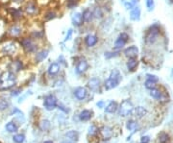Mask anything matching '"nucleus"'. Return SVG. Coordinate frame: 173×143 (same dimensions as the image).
I'll return each mask as SVG.
<instances>
[{
  "mask_svg": "<svg viewBox=\"0 0 173 143\" xmlns=\"http://www.w3.org/2000/svg\"><path fill=\"white\" fill-rule=\"evenodd\" d=\"M19 43L18 40H13V38H8L1 45H0V53L6 57H12L16 54L19 50Z\"/></svg>",
  "mask_w": 173,
  "mask_h": 143,
  "instance_id": "nucleus-3",
  "label": "nucleus"
},
{
  "mask_svg": "<svg viewBox=\"0 0 173 143\" xmlns=\"http://www.w3.org/2000/svg\"><path fill=\"white\" fill-rule=\"evenodd\" d=\"M122 80V76L117 69H113L110 73V76L104 83V87L107 90H111L118 86Z\"/></svg>",
  "mask_w": 173,
  "mask_h": 143,
  "instance_id": "nucleus-5",
  "label": "nucleus"
},
{
  "mask_svg": "<svg viewBox=\"0 0 173 143\" xmlns=\"http://www.w3.org/2000/svg\"><path fill=\"white\" fill-rule=\"evenodd\" d=\"M26 1V0H11V2L16 3V4H22Z\"/></svg>",
  "mask_w": 173,
  "mask_h": 143,
  "instance_id": "nucleus-47",
  "label": "nucleus"
},
{
  "mask_svg": "<svg viewBox=\"0 0 173 143\" xmlns=\"http://www.w3.org/2000/svg\"><path fill=\"white\" fill-rule=\"evenodd\" d=\"M149 141H150V137L147 136L141 137V143H148Z\"/></svg>",
  "mask_w": 173,
  "mask_h": 143,
  "instance_id": "nucleus-46",
  "label": "nucleus"
},
{
  "mask_svg": "<svg viewBox=\"0 0 173 143\" xmlns=\"http://www.w3.org/2000/svg\"><path fill=\"white\" fill-rule=\"evenodd\" d=\"M159 141L160 143H167L169 141V136L165 133H162L159 136Z\"/></svg>",
  "mask_w": 173,
  "mask_h": 143,
  "instance_id": "nucleus-36",
  "label": "nucleus"
},
{
  "mask_svg": "<svg viewBox=\"0 0 173 143\" xmlns=\"http://www.w3.org/2000/svg\"><path fill=\"white\" fill-rule=\"evenodd\" d=\"M146 78H147V80H149V81H151V82H153V83H155V84L159 82V78H158V76L153 75V74H146Z\"/></svg>",
  "mask_w": 173,
  "mask_h": 143,
  "instance_id": "nucleus-40",
  "label": "nucleus"
},
{
  "mask_svg": "<svg viewBox=\"0 0 173 143\" xmlns=\"http://www.w3.org/2000/svg\"><path fill=\"white\" fill-rule=\"evenodd\" d=\"M18 41L20 48L23 50L25 54L34 55L39 49L38 42L33 40V38L29 36H23L20 38H18Z\"/></svg>",
  "mask_w": 173,
  "mask_h": 143,
  "instance_id": "nucleus-1",
  "label": "nucleus"
},
{
  "mask_svg": "<svg viewBox=\"0 0 173 143\" xmlns=\"http://www.w3.org/2000/svg\"><path fill=\"white\" fill-rule=\"evenodd\" d=\"M92 117V111L89 110H83L79 114V118L81 121H89Z\"/></svg>",
  "mask_w": 173,
  "mask_h": 143,
  "instance_id": "nucleus-30",
  "label": "nucleus"
},
{
  "mask_svg": "<svg viewBox=\"0 0 173 143\" xmlns=\"http://www.w3.org/2000/svg\"><path fill=\"white\" fill-rule=\"evenodd\" d=\"M49 128H50V122L48 120H43L41 123V129L43 131H46Z\"/></svg>",
  "mask_w": 173,
  "mask_h": 143,
  "instance_id": "nucleus-41",
  "label": "nucleus"
},
{
  "mask_svg": "<svg viewBox=\"0 0 173 143\" xmlns=\"http://www.w3.org/2000/svg\"><path fill=\"white\" fill-rule=\"evenodd\" d=\"M23 68H24V63H23L22 60L19 58L14 59L10 63V71L14 72V73H17V72L22 70Z\"/></svg>",
  "mask_w": 173,
  "mask_h": 143,
  "instance_id": "nucleus-18",
  "label": "nucleus"
},
{
  "mask_svg": "<svg viewBox=\"0 0 173 143\" xmlns=\"http://www.w3.org/2000/svg\"><path fill=\"white\" fill-rule=\"evenodd\" d=\"M65 1H72V2H77V3H79L81 0H65Z\"/></svg>",
  "mask_w": 173,
  "mask_h": 143,
  "instance_id": "nucleus-50",
  "label": "nucleus"
},
{
  "mask_svg": "<svg viewBox=\"0 0 173 143\" xmlns=\"http://www.w3.org/2000/svg\"><path fill=\"white\" fill-rule=\"evenodd\" d=\"M133 109H134V106H133L132 102L130 100L126 99V100H123L120 105L118 106L117 111H118L119 115L122 116V117H125V116L131 114Z\"/></svg>",
  "mask_w": 173,
  "mask_h": 143,
  "instance_id": "nucleus-9",
  "label": "nucleus"
},
{
  "mask_svg": "<svg viewBox=\"0 0 173 143\" xmlns=\"http://www.w3.org/2000/svg\"><path fill=\"white\" fill-rule=\"evenodd\" d=\"M149 94H150V96H151L152 98H154V99H161V97H162V91H161L160 89L156 88V87L150 89Z\"/></svg>",
  "mask_w": 173,
  "mask_h": 143,
  "instance_id": "nucleus-32",
  "label": "nucleus"
},
{
  "mask_svg": "<svg viewBox=\"0 0 173 143\" xmlns=\"http://www.w3.org/2000/svg\"><path fill=\"white\" fill-rule=\"evenodd\" d=\"M20 93H21V88H19V87H14V89H13L12 92H11V96L16 97V96L19 95Z\"/></svg>",
  "mask_w": 173,
  "mask_h": 143,
  "instance_id": "nucleus-44",
  "label": "nucleus"
},
{
  "mask_svg": "<svg viewBox=\"0 0 173 143\" xmlns=\"http://www.w3.org/2000/svg\"><path fill=\"white\" fill-rule=\"evenodd\" d=\"M10 106V103L6 98L1 97L0 98V111H5L9 108Z\"/></svg>",
  "mask_w": 173,
  "mask_h": 143,
  "instance_id": "nucleus-34",
  "label": "nucleus"
},
{
  "mask_svg": "<svg viewBox=\"0 0 173 143\" xmlns=\"http://www.w3.org/2000/svg\"><path fill=\"white\" fill-rule=\"evenodd\" d=\"M89 62L86 58L84 57H81L79 58L77 61H76V64H75V72L78 74V75H81V74H84L88 69H89Z\"/></svg>",
  "mask_w": 173,
  "mask_h": 143,
  "instance_id": "nucleus-11",
  "label": "nucleus"
},
{
  "mask_svg": "<svg viewBox=\"0 0 173 143\" xmlns=\"http://www.w3.org/2000/svg\"><path fill=\"white\" fill-rule=\"evenodd\" d=\"M118 109V104L115 101H111L107 106L105 108V112L107 113H114L115 111H117Z\"/></svg>",
  "mask_w": 173,
  "mask_h": 143,
  "instance_id": "nucleus-29",
  "label": "nucleus"
},
{
  "mask_svg": "<svg viewBox=\"0 0 173 143\" xmlns=\"http://www.w3.org/2000/svg\"><path fill=\"white\" fill-rule=\"evenodd\" d=\"M72 36H73V30H72V29L70 28V29H69V30H68V33H66V35H65V37H64V42H65L69 41L70 38L72 37Z\"/></svg>",
  "mask_w": 173,
  "mask_h": 143,
  "instance_id": "nucleus-45",
  "label": "nucleus"
},
{
  "mask_svg": "<svg viewBox=\"0 0 173 143\" xmlns=\"http://www.w3.org/2000/svg\"><path fill=\"white\" fill-rule=\"evenodd\" d=\"M84 45L87 48H94L95 47L99 42V37L96 34L89 33L84 37Z\"/></svg>",
  "mask_w": 173,
  "mask_h": 143,
  "instance_id": "nucleus-10",
  "label": "nucleus"
},
{
  "mask_svg": "<svg viewBox=\"0 0 173 143\" xmlns=\"http://www.w3.org/2000/svg\"><path fill=\"white\" fill-rule=\"evenodd\" d=\"M144 86L147 89H152V88L156 87V84L151 82V81H149V80H146L145 83H144Z\"/></svg>",
  "mask_w": 173,
  "mask_h": 143,
  "instance_id": "nucleus-43",
  "label": "nucleus"
},
{
  "mask_svg": "<svg viewBox=\"0 0 173 143\" xmlns=\"http://www.w3.org/2000/svg\"><path fill=\"white\" fill-rule=\"evenodd\" d=\"M138 66H139V61L137 58L128 59V61L126 62V67H127L128 71H135L137 69Z\"/></svg>",
  "mask_w": 173,
  "mask_h": 143,
  "instance_id": "nucleus-27",
  "label": "nucleus"
},
{
  "mask_svg": "<svg viewBox=\"0 0 173 143\" xmlns=\"http://www.w3.org/2000/svg\"><path fill=\"white\" fill-rule=\"evenodd\" d=\"M170 1H171V2H172V3H173V0H170Z\"/></svg>",
  "mask_w": 173,
  "mask_h": 143,
  "instance_id": "nucleus-53",
  "label": "nucleus"
},
{
  "mask_svg": "<svg viewBox=\"0 0 173 143\" xmlns=\"http://www.w3.org/2000/svg\"><path fill=\"white\" fill-rule=\"evenodd\" d=\"M78 4H79V3H77V2H72V1H65V7L68 8V9H69V10H72V9L76 8V7L78 6Z\"/></svg>",
  "mask_w": 173,
  "mask_h": 143,
  "instance_id": "nucleus-42",
  "label": "nucleus"
},
{
  "mask_svg": "<svg viewBox=\"0 0 173 143\" xmlns=\"http://www.w3.org/2000/svg\"><path fill=\"white\" fill-rule=\"evenodd\" d=\"M89 136H95L97 133H98V129L94 126V125H91L89 128Z\"/></svg>",
  "mask_w": 173,
  "mask_h": 143,
  "instance_id": "nucleus-39",
  "label": "nucleus"
},
{
  "mask_svg": "<svg viewBox=\"0 0 173 143\" xmlns=\"http://www.w3.org/2000/svg\"><path fill=\"white\" fill-rule=\"evenodd\" d=\"M87 86L88 88L92 92H95V93H100V87H101V81L99 78H91L89 79L87 83Z\"/></svg>",
  "mask_w": 173,
  "mask_h": 143,
  "instance_id": "nucleus-14",
  "label": "nucleus"
},
{
  "mask_svg": "<svg viewBox=\"0 0 173 143\" xmlns=\"http://www.w3.org/2000/svg\"><path fill=\"white\" fill-rule=\"evenodd\" d=\"M103 106H104V102L103 101H100V102L97 103V107L98 108H103Z\"/></svg>",
  "mask_w": 173,
  "mask_h": 143,
  "instance_id": "nucleus-48",
  "label": "nucleus"
},
{
  "mask_svg": "<svg viewBox=\"0 0 173 143\" xmlns=\"http://www.w3.org/2000/svg\"><path fill=\"white\" fill-rule=\"evenodd\" d=\"M43 143H54V142L51 141V140H47V141H44Z\"/></svg>",
  "mask_w": 173,
  "mask_h": 143,
  "instance_id": "nucleus-51",
  "label": "nucleus"
},
{
  "mask_svg": "<svg viewBox=\"0 0 173 143\" xmlns=\"http://www.w3.org/2000/svg\"><path fill=\"white\" fill-rule=\"evenodd\" d=\"M22 9L25 17H37L42 12V7L37 3L36 0H26Z\"/></svg>",
  "mask_w": 173,
  "mask_h": 143,
  "instance_id": "nucleus-4",
  "label": "nucleus"
},
{
  "mask_svg": "<svg viewBox=\"0 0 173 143\" xmlns=\"http://www.w3.org/2000/svg\"><path fill=\"white\" fill-rule=\"evenodd\" d=\"M71 23L75 28H81L85 25L83 17H82V12H75L74 14L71 16Z\"/></svg>",
  "mask_w": 173,
  "mask_h": 143,
  "instance_id": "nucleus-16",
  "label": "nucleus"
},
{
  "mask_svg": "<svg viewBox=\"0 0 173 143\" xmlns=\"http://www.w3.org/2000/svg\"><path fill=\"white\" fill-rule=\"evenodd\" d=\"M121 51H118V50H111V51H107L104 53V56L106 59H113V58H115V57H118L119 54H120Z\"/></svg>",
  "mask_w": 173,
  "mask_h": 143,
  "instance_id": "nucleus-31",
  "label": "nucleus"
},
{
  "mask_svg": "<svg viewBox=\"0 0 173 143\" xmlns=\"http://www.w3.org/2000/svg\"><path fill=\"white\" fill-rule=\"evenodd\" d=\"M160 33H161V30H160V27L158 25L154 24L151 27L147 30L144 37V41L146 44H154L160 37Z\"/></svg>",
  "mask_w": 173,
  "mask_h": 143,
  "instance_id": "nucleus-7",
  "label": "nucleus"
},
{
  "mask_svg": "<svg viewBox=\"0 0 173 143\" xmlns=\"http://www.w3.org/2000/svg\"><path fill=\"white\" fill-rule=\"evenodd\" d=\"M13 140H14L16 143H23L25 140V136L22 134H18L13 136Z\"/></svg>",
  "mask_w": 173,
  "mask_h": 143,
  "instance_id": "nucleus-35",
  "label": "nucleus"
},
{
  "mask_svg": "<svg viewBox=\"0 0 173 143\" xmlns=\"http://www.w3.org/2000/svg\"><path fill=\"white\" fill-rule=\"evenodd\" d=\"M79 135L76 131H69L64 135V143H76L78 140Z\"/></svg>",
  "mask_w": 173,
  "mask_h": 143,
  "instance_id": "nucleus-23",
  "label": "nucleus"
},
{
  "mask_svg": "<svg viewBox=\"0 0 173 143\" xmlns=\"http://www.w3.org/2000/svg\"><path fill=\"white\" fill-rule=\"evenodd\" d=\"M171 76L173 77V69H172V71H171Z\"/></svg>",
  "mask_w": 173,
  "mask_h": 143,
  "instance_id": "nucleus-52",
  "label": "nucleus"
},
{
  "mask_svg": "<svg viewBox=\"0 0 173 143\" xmlns=\"http://www.w3.org/2000/svg\"><path fill=\"white\" fill-rule=\"evenodd\" d=\"M100 133H101L104 139H110L113 136V130L110 127H107V126H104L100 130Z\"/></svg>",
  "mask_w": 173,
  "mask_h": 143,
  "instance_id": "nucleus-28",
  "label": "nucleus"
},
{
  "mask_svg": "<svg viewBox=\"0 0 173 143\" xmlns=\"http://www.w3.org/2000/svg\"><path fill=\"white\" fill-rule=\"evenodd\" d=\"M145 5H146V8H147V10L149 12H151L154 9L155 1H154V0H145Z\"/></svg>",
  "mask_w": 173,
  "mask_h": 143,
  "instance_id": "nucleus-38",
  "label": "nucleus"
},
{
  "mask_svg": "<svg viewBox=\"0 0 173 143\" xmlns=\"http://www.w3.org/2000/svg\"><path fill=\"white\" fill-rule=\"evenodd\" d=\"M137 128H138L137 122H135L134 120H129L127 122V129L130 130V131H135Z\"/></svg>",
  "mask_w": 173,
  "mask_h": 143,
  "instance_id": "nucleus-37",
  "label": "nucleus"
},
{
  "mask_svg": "<svg viewBox=\"0 0 173 143\" xmlns=\"http://www.w3.org/2000/svg\"><path fill=\"white\" fill-rule=\"evenodd\" d=\"M147 113V111H146L143 107H137V108H134L131 112L132 115H134L136 118L140 119V118H142L143 116Z\"/></svg>",
  "mask_w": 173,
  "mask_h": 143,
  "instance_id": "nucleus-26",
  "label": "nucleus"
},
{
  "mask_svg": "<svg viewBox=\"0 0 173 143\" xmlns=\"http://www.w3.org/2000/svg\"><path fill=\"white\" fill-rule=\"evenodd\" d=\"M9 14L12 17V18L14 19L15 22H19L20 20L24 19V17H25L24 12H23V9L21 7L10 8L9 9Z\"/></svg>",
  "mask_w": 173,
  "mask_h": 143,
  "instance_id": "nucleus-13",
  "label": "nucleus"
},
{
  "mask_svg": "<svg viewBox=\"0 0 173 143\" xmlns=\"http://www.w3.org/2000/svg\"><path fill=\"white\" fill-rule=\"evenodd\" d=\"M7 35L10 38L13 40H18L24 36V28L20 22H14L9 26L7 30Z\"/></svg>",
  "mask_w": 173,
  "mask_h": 143,
  "instance_id": "nucleus-6",
  "label": "nucleus"
},
{
  "mask_svg": "<svg viewBox=\"0 0 173 143\" xmlns=\"http://www.w3.org/2000/svg\"><path fill=\"white\" fill-rule=\"evenodd\" d=\"M5 128L9 133H16L18 131V126L14 122H8Z\"/></svg>",
  "mask_w": 173,
  "mask_h": 143,
  "instance_id": "nucleus-33",
  "label": "nucleus"
},
{
  "mask_svg": "<svg viewBox=\"0 0 173 143\" xmlns=\"http://www.w3.org/2000/svg\"><path fill=\"white\" fill-rule=\"evenodd\" d=\"M139 54H140V50L136 45H130L123 50V55L128 59L138 58Z\"/></svg>",
  "mask_w": 173,
  "mask_h": 143,
  "instance_id": "nucleus-17",
  "label": "nucleus"
},
{
  "mask_svg": "<svg viewBox=\"0 0 173 143\" xmlns=\"http://www.w3.org/2000/svg\"><path fill=\"white\" fill-rule=\"evenodd\" d=\"M82 17L85 24H91L94 20V12H92V9L90 8H85L82 12Z\"/></svg>",
  "mask_w": 173,
  "mask_h": 143,
  "instance_id": "nucleus-19",
  "label": "nucleus"
},
{
  "mask_svg": "<svg viewBox=\"0 0 173 143\" xmlns=\"http://www.w3.org/2000/svg\"><path fill=\"white\" fill-rule=\"evenodd\" d=\"M50 53V50L47 48H42V49H38L36 53L34 54V61L36 63H41L43 62L44 60L47 59L48 55Z\"/></svg>",
  "mask_w": 173,
  "mask_h": 143,
  "instance_id": "nucleus-15",
  "label": "nucleus"
},
{
  "mask_svg": "<svg viewBox=\"0 0 173 143\" xmlns=\"http://www.w3.org/2000/svg\"><path fill=\"white\" fill-rule=\"evenodd\" d=\"M62 69V66L57 62H53L49 64V67L47 68V73L49 76H56Z\"/></svg>",
  "mask_w": 173,
  "mask_h": 143,
  "instance_id": "nucleus-21",
  "label": "nucleus"
},
{
  "mask_svg": "<svg viewBox=\"0 0 173 143\" xmlns=\"http://www.w3.org/2000/svg\"><path fill=\"white\" fill-rule=\"evenodd\" d=\"M130 40V37L127 33L122 32L120 33L117 37L115 38V41L114 42V50H118V51H121V49L128 43Z\"/></svg>",
  "mask_w": 173,
  "mask_h": 143,
  "instance_id": "nucleus-8",
  "label": "nucleus"
},
{
  "mask_svg": "<svg viewBox=\"0 0 173 143\" xmlns=\"http://www.w3.org/2000/svg\"><path fill=\"white\" fill-rule=\"evenodd\" d=\"M18 82L16 73L10 70L3 71L0 74V90H8L15 87Z\"/></svg>",
  "mask_w": 173,
  "mask_h": 143,
  "instance_id": "nucleus-2",
  "label": "nucleus"
},
{
  "mask_svg": "<svg viewBox=\"0 0 173 143\" xmlns=\"http://www.w3.org/2000/svg\"><path fill=\"white\" fill-rule=\"evenodd\" d=\"M57 17H58L57 12L54 9H49V10L44 12V14H43V21H45V22L52 21V20L56 19Z\"/></svg>",
  "mask_w": 173,
  "mask_h": 143,
  "instance_id": "nucleus-24",
  "label": "nucleus"
},
{
  "mask_svg": "<svg viewBox=\"0 0 173 143\" xmlns=\"http://www.w3.org/2000/svg\"><path fill=\"white\" fill-rule=\"evenodd\" d=\"M43 106L47 111H53L58 107V99L55 95L49 94L43 100Z\"/></svg>",
  "mask_w": 173,
  "mask_h": 143,
  "instance_id": "nucleus-12",
  "label": "nucleus"
},
{
  "mask_svg": "<svg viewBox=\"0 0 173 143\" xmlns=\"http://www.w3.org/2000/svg\"><path fill=\"white\" fill-rule=\"evenodd\" d=\"M92 12H94V20H102L105 17V11L97 5L92 9Z\"/></svg>",
  "mask_w": 173,
  "mask_h": 143,
  "instance_id": "nucleus-25",
  "label": "nucleus"
},
{
  "mask_svg": "<svg viewBox=\"0 0 173 143\" xmlns=\"http://www.w3.org/2000/svg\"><path fill=\"white\" fill-rule=\"evenodd\" d=\"M75 98L79 101H83L88 96V89L84 86H78L74 89L73 92Z\"/></svg>",
  "mask_w": 173,
  "mask_h": 143,
  "instance_id": "nucleus-20",
  "label": "nucleus"
},
{
  "mask_svg": "<svg viewBox=\"0 0 173 143\" xmlns=\"http://www.w3.org/2000/svg\"><path fill=\"white\" fill-rule=\"evenodd\" d=\"M140 16H141V10L139 6H135L131 9L130 14H129V17L131 20L139 21L140 19Z\"/></svg>",
  "mask_w": 173,
  "mask_h": 143,
  "instance_id": "nucleus-22",
  "label": "nucleus"
},
{
  "mask_svg": "<svg viewBox=\"0 0 173 143\" xmlns=\"http://www.w3.org/2000/svg\"><path fill=\"white\" fill-rule=\"evenodd\" d=\"M11 0H0V2L1 3H3V4H5V3H8V2H10Z\"/></svg>",
  "mask_w": 173,
  "mask_h": 143,
  "instance_id": "nucleus-49",
  "label": "nucleus"
}]
</instances>
